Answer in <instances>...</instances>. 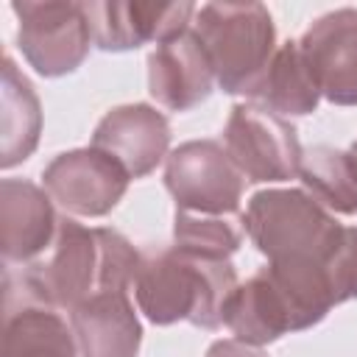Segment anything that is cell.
Returning <instances> with one entry per match:
<instances>
[{
	"mask_svg": "<svg viewBox=\"0 0 357 357\" xmlns=\"http://www.w3.org/2000/svg\"><path fill=\"white\" fill-rule=\"evenodd\" d=\"M223 148L245 181L254 184L298 176L304 156L296 126L259 103H237L231 109L223 128Z\"/></svg>",
	"mask_w": 357,
	"mask_h": 357,
	"instance_id": "obj_6",
	"label": "cell"
},
{
	"mask_svg": "<svg viewBox=\"0 0 357 357\" xmlns=\"http://www.w3.org/2000/svg\"><path fill=\"white\" fill-rule=\"evenodd\" d=\"M0 167L25 162L42 134V103L33 84L20 73L14 59L3 56V98H0Z\"/></svg>",
	"mask_w": 357,
	"mask_h": 357,
	"instance_id": "obj_16",
	"label": "cell"
},
{
	"mask_svg": "<svg viewBox=\"0 0 357 357\" xmlns=\"http://www.w3.org/2000/svg\"><path fill=\"white\" fill-rule=\"evenodd\" d=\"M142 254L114 229H86L73 218H59L53 245L17 276L6 268V290L28 301L75 310L84 298L106 287H134Z\"/></svg>",
	"mask_w": 357,
	"mask_h": 357,
	"instance_id": "obj_1",
	"label": "cell"
},
{
	"mask_svg": "<svg viewBox=\"0 0 357 357\" xmlns=\"http://www.w3.org/2000/svg\"><path fill=\"white\" fill-rule=\"evenodd\" d=\"M206 357H268L259 346L243 343L237 337H226V340H215L206 349Z\"/></svg>",
	"mask_w": 357,
	"mask_h": 357,
	"instance_id": "obj_20",
	"label": "cell"
},
{
	"mask_svg": "<svg viewBox=\"0 0 357 357\" xmlns=\"http://www.w3.org/2000/svg\"><path fill=\"white\" fill-rule=\"evenodd\" d=\"M298 178L304 192H310L324 209L357 215V162L349 151H337L332 145H315L304 151Z\"/></svg>",
	"mask_w": 357,
	"mask_h": 357,
	"instance_id": "obj_18",
	"label": "cell"
},
{
	"mask_svg": "<svg viewBox=\"0 0 357 357\" xmlns=\"http://www.w3.org/2000/svg\"><path fill=\"white\" fill-rule=\"evenodd\" d=\"M17 14V45L25 61L45 78L75 73L89 56L92 28L84 3L45 0L11 3Z\"/></svg>",
	"mask_w": 357,
	"mask_h": 357,
	"instance_id": "obj_5",
	"label": "cell"
},
{
	"mask_svg": "<svg viewBox=\"0 0 357 357\" xmlns=\"http://www.w3.org/2000/svg\"><path fill=\"white\" fill-rule=\"evenodd\" d=\"M243 229L259 254L271 259H321L335 254L349 226L335 220L304 190H259L251 195Z\"/></svg>",
	"mask_w": 357,
	"mask_h": 357,
	"instance_id": "obj_4",
	"label": "cell"
},
{
	"mask_svg": "<svg viewBox=\"0 0 357 357\" xmlns=\"http://www.w3.org/2000/svg\"><path fill=\"white\" fill-rule=\"evenodd\" d=\"M0 357H78V346L59 310L6 290Z\"/></svg>",
	"mask_w": 357,
	"mask_h": 357,
	"instance_id": "obj_15",
	"label": "cell"
},
{
	"mask_svg": "<svg viewBox=\"0 0 357 357\" xmlns=\"http://www.w3.org/2000/svg\"><path fill=\"white\" fill-rule=\"evenodd\" d=\"M318 100H321V89L304 61L298 39H287L284 45H279L254 103L290 120V117L312 114L318 109Z\"/></svg>",
	"mask_w": 357,
	"mask_h": 357,
	"instance_id": "obj_17",
	"label": "cell"
},
{
	"mask_svg": "<svg viewBox=\"0 0 357 357\" xmlns=\"http://www.w3.org/2000/svg\"><path fill=\"white\" fill-rule=\"evenodd\" d=\"M212 84L215 70L192 28L148 53V92L170 112H187L204 103L212 95Z\"/></svg>",
	"mask_w": 357,
	"mask_h": 357,
	"instance_id": "obj_13",
	"label": "cell"
},
{
	"mask_svg": "<svg viewBox=\"0 0 357 357\" xmlns=\"http://www.w3.org/2000/svg\"><path fill=\"white\" fill-rule=\"evenodd\" d=\"M92 148L114 156L131 178H142L167 159L170 123L151 103H123L100 117Z\"/></svg>",
	"mask_w": 357,
	"mask_h": 357,
	"instance_id": "obj_11",
	"label": "cell"
},
{
	"mask_svg": "<svg viewBox=\"0 0 357 357\" xmlns=\"http://www.w3.org/2000/svg\"><path fill=\"white\" fill-rule=\"evenodd\" d=\"M243 243V226L231 215H195L176 209L173 218V245L212 257L229 259Z\"/></svg>",
	"mask_w": 357,
	"mask_h": 357,
	"instance_id": "obj_19",
	"label": "cell"
},
{
	"mask_svg": "<svg viewBox=\"0 0 357 357\" xmlns=\"http://www.w3.org/2000/svg\"><path fill=\"white\" fill-rule=\"evenodd\" d=\"M349 153H351V159H354V162H357V139H354V142H351V148H349Z\"/></svg>",
	"mask_w": 357,
	"mask_h": 357,
	"instance_id": "obj_21",
	"label": "cell"
},
{
	"mask_svg": "<svg viewBox=\"0 0 357 357\" xmlns=\"http://www.w3.org/2000/svg\"><path fill=\"white\" fill-rule=\"evenodd\" d=\"M78 357H137L142 324L126 287H106L70 310Z\"/></svg>",
	"mask_w": 357,
	"mask_h": 357,
	"instance_id": "obj_14",
	"label": "cell"
},
{
	"mask_svg": "<svg viewBox=\"0 0 357 357\" xmlns=\"http://www.w3.org/2000/svg\"><path fill=\"white\" fill-rule=\"evenodd\" d=\"M165 187L181 212L234 215L245 190V176L220 142L190 139L167 153Z\"/></svg>",
	"mask_w": 357,
	"mask_h": 357,
	"instance_id": "obj_7",
	"label": "cell"
},
{
	"mask_svg": "<svg viewBox=\"0 0 357 357\" xmlns=\"http://www.w3.org/2000/svg\"><path fill=\"white\" fill-rule=\"evenodd\" d=\"M89 28H92V42L100 50L123 53V50H137L145 42H167L178 33H184L192 22V14L198 11L192 3H145V0H131V3H84Z\"/></svg>",
	"mask_w": 357,
	"mask_h": 357,
	"instance_id": "obj_9",
	"label": "cell"
},
{
	"mask_svg": "<svg viewBox=\"0 0 357 357\" xmlns=\"http://www.w3.org/2000/svg\"><path fill=\"white\" fill-rule=\"evenodd\" d=\"M53 198L25 178L0 181V248L6 268L36 262L56 240Z\"/></svg>",
	"mask_w": 357,
	"mask_h": 357,
	"instance_id": "obj_12",
	"label": "cell"
},
{
	"mask_svg": "<svg viewBox=\"0 0 357 357\" xmlns=\"http://www.w3.org/2000/svg\"><path fill=\"white\" fill-rule=\"evenodd\" d=\"M298 47L321 95L335 106H357V8L321 14Z\"/></svg>",
	"mask_w": 357,
	"mask_h": 357,
	"instance_id": "obj_10",
	"label": "cell"
},
{
	"mask_svg": "<svg viewBox=\"0 0 357 357\" xmlns=\"http://www.w3.org/2000/svg\"><path fill=\"white\" fill-rule=\"evenodd\" d=\"M215 81L229 95L257 98L276 56L273 17L262 3H206L192 22Z\"/></svg>",
	"mask_w": 357,
	"mask_h": 357,
	"instance_id": "obj_3",
	"label": "cell"
},
{
	"mask_svg": "<svg viewBox=\"0 0 357 357\" xmlns=\"http://www.w3.org/2000/svg\"><path fill=\"white\" fill-rule=\"evenodd\" d=\"M131 176L126 167L98 151V148H73L50 159L42 170L45 192L70 215L78 218H103L109 215L128 190Z\"/></svg>",
	"mask_w": 357,
	"mask_h": 357,
	"instance_id": "obj_8",
	"label": "cell"
},
{
	"mask_svg": "<svg viewBox=\"0 0 357 357\" xmlns=\"http://www.w3.org/2000/svg\"><path fill=\"white\" fill-rule=\"evenodd\" d=\"M237 284L231 259H212L170 245L142 257L134 298L139 312L156 326L190 321L201 329H218Z\"/></svg>",
	"mask_w": 357,
	"mask_h": 357,
	"instance_id": "obj_2",
	"label": "cell"
}]
</instances>
